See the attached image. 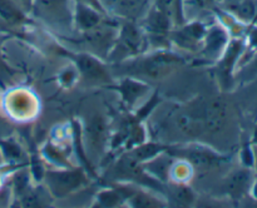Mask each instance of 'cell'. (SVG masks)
<instances>
[{
    "mask_svg": "<svg viewBox=\"0 0 257 208\" xmlns=\"http://www.w3.org/2000/svg\"><path fill=\"white\" fill-rule=\"evenodd\" d=\"M133 188L130 185H114L112 188L100 190L97 194L94 200L95 207H118V205L125 204L128 195L131 194Z\"/></svg>",
    "mask_w": 257,
    "mask_h": 208,
    "instance_id": "ffe728a7",
    "label": "cell"
},
{
    "mask_svg": "<svg viewBox=\"0 0 257 208\" xmlns=\"http://www.w3.org/2000/svg\"><path fill=\"white\" fill-rule=\"evenodd\" d=\"M73 64L79 73V82L88 87H102L114 84V77L112 74L109 64L100 58L87 52L67 53Z\"/></svg>",
    "mask_w": 257,
    "mask_h": 208,
    "instance_id": "52a82bcc",
    "label": "cell"
},
{
    "mask_svg": "<svg viewBox=\"0 0 257 208\" xmlns=\"http://www.w3.org/2000/svg\"><path fill=\"white\" fill-rule=\"evenodd\" d=\"M208 23L198 19L187 20L182 25L175 27L171 30L168 34L170 43L175 45L180 52L198 54L202 48L203 38H205Z\"/></svg>",
    "mask_w": 257,
    "mask_h": 208,
    "instance_id": "ba28073f",
    "label": "cell"
},
{
    "mask_svg": "<svg viewBox=\"0 0 257 208\" xmlns=\"http://www.w3.org/2000/svg\"><path fill=\"white\" fill-rule=\"evenodd\" d=\"M39 103L37 98L25 89H15L5 98V110L15 120H28L35 117Z\"/></svg>",
    "mask_w": 257,
    "mask_h": 208,
    "instance_id": "4fadbf2b",
    "label": "cell"
},
{
    "mask_svg": "<svg viewBox=\"0 0 257 208\" xmlns=\"http://www.w3.org/2000/svg\"><path fill=\"white\" fill-rule=\"evenodd\" d=\"M2 145V153L7 157L10 162H20L23 158V150L18 143L14 140H5L0 143Z\"/></svg>",
    "mask_w": 257,
    "mask_h": 208,
    "instance_id": "f1b7e54d",
    "label": "cell"
},
{
    "mask_svg": "<svg viewBox=\"0 0 257 208\" xmlns=\"http://www.w3.org/2000/svg\"><path fill=\"white\" fill-rule=\"evenodd\" d=\"M170 144H163L160 142H143L141 144L136 145L132 149H128V153L135 158L137 162L145 163L147 160L152 159L156 155L161 154V153L166 152Z\"/></svg>",
    "mask_w": 257,
    "mask_h": 208,
    "instance_id": "603a6c76",
    "label": "cell"
},
{
    "mask_svg": "<svg viewBox=\"0 0 257 208\" xmlns=\"http://www.w3.org/2000/svg\"><path fill=\"white\" fill-rule=\"evenodd\" d=\"M248 194H251V197L257 200V177L253 178L252 184H251V188H250V193H248Z\"/></svg>",
    "mask_w": 257,
    "mask_h": 208,
    "instance_id": "1f68e13d",
    "label": "cell"
},
{
    "mask_svg": "<svg viewBox=\"0 0 257 208\" xmlns=\"http://www.w3.org/2000/svg\"><path fill=\"white\" fill-rule=\"evenodd\" d=\"M228 120V109L222 99L203 102V124L205 135H215L222 132Z\"/></svg>",
    "mask_w": 257,
    "mask_h": 208,
    "instance_id": "9a60e30c",
    "label": "cell"
},
{
    "mask_svg": "<svg viewBox=\"0 0 257 208\" xmlns=\"http://www.w3.org/2000/svg\"><path fill=\"white\" fill-rule=\"evenodd\" d=\"M112 133L109 129V122L103 114H94L80 127V139L83 149L90 164L94 167V160L99 162L105 157L107 150L110 149Z\"/></svg>",
    "mask_w": 257,
    "mask_h": 208,
    "instance_id": "277c9868",
    "label": "cell"
},
{
    "mask_svg": "<svg viewBox=\"0 0 257 208\" xmlns=\"http://www.w3.org/2000/svg\"><path fill=\"white\" fill-rule=\"evenodd\" d=\"M255 78H257V52L241 64L235 73V80H240L241 83L251 82Z\"/></svg>",
    "mask_w": 257,
    "mask_h": 208,
    "instance_id": "484cf974",
    "label": "cell"
},
{
    "mask_svg": "<svg viewBox=\"0 0 257 208\" xmlns=\"http://www.w3.org/2000/svg\"><path fill=\"white\" fill-rule=\"evenodd\" d=\"M125 204L133 208H153V207H163L167 204V200L148 190L135 189L133 188L131 194L128 195Z\"/></svg>",
    "mask_w": 257,
    "mask_h": 208,
    "instance_id": "7402d4cb",
    "label": "cell"
},
{
    "mask_svg": "<svg viewBox=\"0 0 257 208\" xmlns=\"http://www.w3.org/2000/svg\"><path fill=\"white\" fill-rule=\"evenodd\" d=\"M151 5L167 15L172 20L175 27L182 25L183 23L187 22L185 15V8H183V0H151Z\"/></svg>",
    "mask_w": 257,
    "mask_h": 208,
    "instance_id": "44dd1931",
    "label": "cell"
},
{
    "mask_svg": "<svg viewBox=\"0 0 257 208\" xmlns=\"http://www.w3.org/2000/svg\"><path fill=\"white\" fill-rule=\"evenodd\" d=\"M250 143H251V144H253V145H257V123H256L255 128H253V132H252V138H251Z\"/></svg>",
    "mask_w": 257,
    "mask_h": 208,
    "instance_id": "d6a6232c",
    "label": "cell"
},
{
    "mask_svg": "<svg viewBox=\"0 0 257 208\" xmlns=\"http://www.w3.org/2000/svg\"><path fill=\"white\" fill-rule=\"evenodd\" d=\"M252 147H253V152H255V165H253V169H256L257 172V145L252 144Z\"/></svg>",
    "mask_w": 257,
    "mask_h": 208,
    "instance_id": "836d02e7",
    "label": "cell"
},
{
    "mask_svg": "<svg viewBox=\"0 0 257 208\" xmlns=\"http://www.w3.org/2000/svg\"><path fill=\"white\" fill-rule=\"evenodd\" d=\"M150 50V43L141 24L135 20H120L117 39L107 57L108 64H117Z\"/></svg>",
    "mask_w": 257,
    "mask_h": 208,
    "instance_id": "3957f363",
    "label": "cell"
},
{
    "mask_svg": "<svg viewBox=\"0 0 257 208\" xmlns=\"http://www.w3.org/2000/svg\"><path fill=\"white\" fill-rule=\"evenodd\" d=\"M0 160H2V157H0Z\"/></svg>",
    "mask_w": 257,
    "mask_h": 208,
    "instance_id": "e575fe53",
    "label": "cell"
},
{
    "mask_svg": "<svg viewBox=\"0 0 257 208\" xmlns=\"http://www.w3.org/2000/svg\"><path fill=\"white\" fill-rule=\"evenodd\" d=\"M7 38L8 34L0 33V87L2 88H7L8 85H12L18 75L17 70L13 69V68L5 62L4 57H3L2 45L3 43L7 40Z\"/></svg>",
    "mask_w": 257,
    "mask_h": 208,
    "instance_id": "d4e9b609",
    "label": "cell"
},
{
    "mask_svg": "<svg viewBox=\"0 0 257 208\" xmlns=\"http://www.w3.org/2000/svg\"><path fill=\"white\" fill-rule=\"evenodd\" d=\"M110 88L119 93L120 102L128 112L138 110L153 95L150 83L133 77H120Z\"/></svg>",
    "mask_w": 257,
    "mask_h": 208,
    "instance_id": "30bf717a",
    "label": "cell"
},
{
    "mask_svg": "<svg viewBox=\"0 0 257 208\" xmlns=\"http://www.w3.org/2000/svg\"><path fill=\"white\" fill-rule=\"evenodd\" d=\"M28 14L30 15V12H32V7H33V0H15Z\"/></svg>",
    "mask_w": 257,
    "mask_h": 208,
    "instance_id": "4dcf8cb0",
    "label": "cell"
},
{
    "mask_svg": "<svg viewBox=\"0 0 257 208\" xmlns=\"http://www.w3.org/2000/svg\"><path fill=\"white\" fill-rule=\"evenodd\" d=\"M75 0H33L30 17L63 37L74 35Z\"/></svg>",
    "mask_w": 257,
    "mask_h": 208,
    "instance_id": "7a4b0ae2",
    "label": "cell"
},
{
    "mask_svg": "<svg viewBox=\"0 0 257 208\" xmlns=\"http://www.w3.org/2000/svg\"><path fill=\"white\" fill-rule=\"evenodd\" d=\"M245 43L246 49L242 58H241L240 63H238V67H240L241 64H243L253 53L257 52V23H251V24H248L247 30H246L245 34Z\"/></svg>",
    "mask_w": 257,
    "mask_h": 208,
    "instance_id": "4316f807",
    "label": "cell"
},
{
    "mask_svg": "<svg viewBox=\"0 0 257 208\" xmlns=\"http://www.w3.org/2000/svg\"><path fill=\"white\" fill-rule=\"evenodd\" d=\"M58 82L64 88H72L73 85H75V83L79 82V73L73 63L60 70L59 75H58Z\"/></svg>",
    "mask_w": 257,
    "mask_h": 208,
    "instance_id": "83f0119b",
    "label": "cell"
},
{
    "mask_svg": "<svg viewBox=\"0 0 257 208\" xmlns=\"http://www.w3.org/2000/svg\"><path fill=\"white\" fill-rule=\"evenodd\" d=\"M163 195H167L168 204L178 207H188L196 200L195 192L188 185V183H166L163 185Z\"/></svg>",
    "mask_w": 257,
    "mask_h": 208,
    "instance_id": "d6986e66",
    "label": "cell"
},
{
    "mask_svg": "<svg viewBox=\"0 0 257 208\" xmlns=\"http://www.w3.org/2000/svg\"><path fill=\"white\" fill-rule=\"evenodd\" d=\"M100 4L112 18L138 22L151 7V0H100Z\"/></svg>",
    "mask_w": 257,
    "mask_h": 208,
    "instance_id": "5bb4252c",
    "label": "cell"
},
{
    "mask_svg": "<svg viewBox=\"0 0 257 208\" xmlns=\"http://www.w3.org/2000/svg\"><path fill=\"white\" fill-rule=\"evenodd\" d=\"M167 153L178 159L186 160L193 168V170L197 169L200 172H207L220 168L228 160V158L222 153H218L208 145L197 142L181 145L170 144Z\"/></svg>",
    "mask_w": 257,
    "mask_h": 208,
    "instance_id": "5b68a950",
    "label": "cell"
},
{
    "mask_svg": "<svg viewBox=\"0 0 257 208\" xmlns=\"http://www.w3.org/2000/svg\"><path fill=\"white\" fill-rule=\"evenodd\" d=\"M183 64H186V58L181 53L173 52L171 48H162L151 49L117 64H109V68L113 77L119 74L148 82L163 79Z\"/></svg>",
    "mask_w": 257,
    "mask_h": 208,
    "instance_id": "6da1fadb",
    "label": "cell"
},
{
    "mask_svg": "<svg viewBox=\"0 0 257 208\" xmlns=\"http://www.w3.org/2000/svg\"><path fill=\"white\" fill-rule=\"evenodd\" d=\"M87 170L83 167L47 169L43 178L45 188L54 198H64L88 184Z\"/></svg>",
    "mask_w": 257,
    "mask_h": 208,
    "instance_id": "8992f818",
    "label": "cell"
},
{
    "mask_svg": "<svg viewBox=\"0 0 257 208\" xmlns=\"http://www.w3.org/2000/svg\"><path fill=\"white\" fill-rule=\"evenodd\" d=\"M42 157L44 158L45 162L50 163V164L54 165L55 168L74 167L73 164H70L69 157H68L67 153H65L62 148L58 147L55 143H45L44 147L42 148Z\"/></svg>",
    "mask_w": 257,
    "mask_h": 208,
    "instance_id": "cb8c5ba5",
    "label": "cell"
},
{
    "mask_svg": "<svg viewBox=\"0 0 257 208\" xmlns=\"http://www.w3.org/2000/svg\"><path fill=\"white\" fill-rule=\"evenodd\" d=\"M245 49V38H231L222 57L215 63L216 77L223 90L231 89L235 84V73Z\"/></svg>",
    "mask_w": 257,
    "mask_h": 208,
    "instance_id": "9c48e42d",
    "label": "cell"
},
{
    "mask_svg": "<svg viewBox=\"0 0 257 208\" xmlns=\"http://www.w3.org/2000/svg\"><path fill=\"white\" fill-rule=\"evenodd\" d=\"M173 160H175V157H172L166 150V152L153 157L152 159L142 163V167L148 175L155 178L158 182L166 184L170 180V172L171 167L173 164Z\"/></svg>",
    "mask_w": 257,
    "mask_h": 208,
    "instance_id": "ac0fdd59",
    "label": "cell"
},
{
    "mask_svg": "<svg viewBox=\"0 0 257 208\" xmlns=\"http://www.w3.org/2000/svg\"><path fill=\"white\" fill-rule=\"evenodd\" d=\"M240 162L242 167L251 168L253 169L255 165V152H253V147L251 143H246L240 150Z\"/></svg>",
    "mask_w": 257,
    "mask_h": 208,
    "instance_id": "f546056e",
    "label": "cell"
},
{
    "mask_svg": "<svg viewBox=\"0 0 257 208\" xmlns=\"http://www.w3.org/2000/svg\"><path fill=\"white\" fill-rule=\"evenodd\" d=\"M108 14L89 7L83 3L75 2L74 7V34L85 32V30L93 29L97 25L102 24L107 19H109Z\"/></svg>",
    "mask_w": 257,
    "mask_h": 208,
    "instance_id": "e0dca14e",
    "label": "cell"
},
{
    "mask_svg": "<svg viewBox=\"0 0 257 208\" xmlns=\"http://www.w3.org/2000/svg\"><path fill=\"white\" fill-rule=\"evenodd\" d=\"M230 40L231 35L228 33V30L215 17L213 20H211L207 24L205 38H203L202 48L198 52V54L206 62L215 64L222 57Z\"/></svg>",
    "mask_w": 257,
    "mask_h": 208,
    "instance_id": "8fae6325",
    "label": "cell"
},
{
    "mask_svg": "<svg viewBox=\"0 0 257 208\" xmlns=\"http://www.w3.org/2000/svg\"><path fill=\"white\" fill-rule=\"evenodd\" d=\"M253 174L251 168L241 167L237 169H233L227 174L223 182L226 194L230 195L232 199L238 200L243 195L250 193L251 184H252Z\"/></svg>",
    "mask_w": 257,
    "mask_h": 208,
    "instance_id": "2e32d148",
    "label": "cell"
},
{
    "mask_svg": "<svg viewBox=\"0 0 257 208\" xmlns=\"http://www.w3.org/2000/svg\"><path fill=\"white\" fill-rule=\"evenodd\" d=\"M32 22V17L15 0H0V33H19Z\"/></svg>",
    "mask_w": 257,
    "mask_h": 208,
    "instance_id": "7c38bea8",
    "label": "cell"
}]
</instances>
